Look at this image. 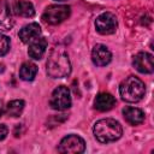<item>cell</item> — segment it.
Segmentation results:
<instances>
[{
  "mask_svg": "<svg viewBox=\"0 0 154 154\" xmlns=\"http://www.w3.org/2000/svg\"><path fill=\"white\" fill-rule=\"evenodd\" d=\"M51 107L57 111H65L71 106V96H70V90L65 85H59L57 87L51 96L49 100Z\"/></svg>",
  "mask_w": 154,
  "mask_h": 154,
  "instance_id": "5",
  "label": "cell"
},
{
  "mask_svg": "<svg viewBox=\"0 0 154 154\" xmlns=\"http://www.w3.org/2000/svg\"><path fill=\"white\" fill-rule=\"evenodd\" d=\"M1 114H2V102L0 101V117H1Z\"/></svg>",
  "mask_w": 154,
  "mask_h": 154,
  "instance_id": "20",
  "label": "cell"
},
{
  "mask_svg": "<svg viewBox=\"0 0 154 154\" xmlns=\"http://www.w3.org/2000/svg\"><path fill=\"white\" fill-rule=\"evenodd\" d=\"M55 1H67V0H55Z\"/></svg>",
  "mask_w": 154,
  "mask_h": 154,
  "instance_id": "22",
  "label": "cell"
},
{
  "mask_svg": "<svg viewBox=\"0 0 154 154\" xmlns=\"http://www.w3.org/2000/svg\"><path fill=\"white\" fill-rule=\"evenodd\" d=\"M93 132L95 138L101 143H109L119 140L123 135V128L119 122L112 118L100 119L94 124Z\"/></svg>",
  "mask_w": 154,
  "mask_h": 154,
  "instance_id": "2",
  "label": "cell"
},
{
  "mask_svg": "<svg viewBox=\"0 0 154 154\" xmlns=\"http://www.w3.org/2000/svg\"><path fill=\"white\" fill-rule=\"evenodd\" d=\"M24 106H25V103L23 100H12L7 103L5 112L10 117H18L23 112Z\"/></svg>",
  "mask_w": 154,
  "mask_h": 154,
  "instance_id": "16",
  "label": "cell"
},
{
  "mask_svg": "<svg viewBox=\"0 0 154 154\" xmlns=\"http://www.w3.org/2000/svg\"><path fill=\"white\" fill-rule=\"evenodd\" d=\"M0 7H1V2H0Z\"/></svg>",
  "mask_w": 154,
  "mask_h": 154,
  "instance_id": "23",
  "label": "cell"
},
{
  "mask_svg": "<svg viewBox=\"0 0 154 154\" xmlns=\"http://www.w3.org/2000/svg\"><path fill=\"white\" fill-rule=\"evenodd\" d=\"M123 116L130 125H138L144 120V113L136 107H125L123 109Z\"/></svg>",
  "mask_w": 154,
  "mask_h": 154,
  "instance_id": "13",
  "label": "cell"
},
{
  "mask_svg": "<svg viewBox=\"0 0 154 154\" xmlns=\"http://www.w3.org/2000/svg\"><path fill=\"white\" fill-rule=\"evenodd\" d=\"M120 96L126 102H138L143 99L146 93L144 83L136 76L126 77L119 87Z\"/></svg>",
  "mask_w": 154,
  "mask_h": 154,
  "instance_id": "3",
  "label": "cell"
},
{
  "mask_svg": "<svg viewBox=\"0 0 154 154\" xmlns=\"http://www.w3.org/2000/svg\"><path fill=\"white\" fill-rule=\"evenodd\" d=\"M70 16V6L66 5H51L48 6L43 14H42V19L52 25H57L61 22H64L65 19H67Z\"/></svg>",
  "mask_w": 154,
  "mask_h": 154,
  "instance_id": "4",
  "label": "cell"
},
{
  "mask_svg": "<svg viewBox=\"0 0 154 154\" xmlns=\"http://www.w3.org/2000/svg\"><path fill=\"white\" fill-rule=\"evenodd\" d=\"M14 12L20 16V17H25V18H29V17H32L35 14V8H34V5L30 2V1H26V0H19L14 4V7H13Z\"/></svg>",
  "mask_w": 154,
  "mask_h": 154,
  "instance_id": "14",
  "label": "cell"
},
{
  "mask_svg": "<svg viewBox=\"0 0 154 154\" xmlns=\"http://www.w3.org/2000/svg\"><path fill=\"white\" fill-rule=\"evenodd\" d=\"M114 105H116V99L109 93H100L94 100V107L101 112L112 109Z\"/></svg>",
  "mask_w": 154,
  "mask_h": 154,
  "instance_id": "12",
  "label": "cell"
},
{
  "mask_svg": "<svg viewBox=\"0 0 154 154\" xmlns=\"http://www.w3.org/2000/svg\"><path fill=\"white\" fill-rule=\"evenodd\" d=\"M40 34H41V26L37 23H30V24L23 26L19 30L18 36L22 40V42L30 43L32 40H35L36 37H38Z\"/></svg>",
  "mask_w": 154,
  "mask_h": 154,
  "instance_id": "11",
  "label": "cell"
},
{
  "mask_svg": "<svg viewBox=\"0 0 154 154\" xmlns=\"http://www.w3.org/2000/svg\"><path fill=\"white\" fill-rule=\"evenodd\" d=\"M91 59L96 66H105L111 61L112 53L105 45H96L93 48Z\"/></svg>",
  "mask_w": 154,
  "mask_h": 154,
  "instance_id": "9",
  "label": "cell"
},
{
  "mask_svg": "<svg viewBox=\"0 0 154 154\" xmlns=\"http://www.w3.org/2000/svg\"><path fill=\"white\" fill-rule=\"evenodd\" d=\"M135 69L141 73H152L154 71L153 55L147 52H140L134 57L132 61Z\"/></svg>",
  "mask_w": 154,
  "mask_h": 154,
  "instance_id": "8",
  "label": "cell"
},
{
  "mask_svg": "<svg viewBox=\"0 0 154 154\" xmlns=\"http://www.w3.org/2000/svg\"><path fill=\"white\" fill-rule=\"evenodd\" d=\"M13 19L11 17V13L7 8V6L5 7H0V30L6 31L10 30L13 25Z\"/></svg>",
  "mask_w": 154,
  "mask_h": 154,
  "instance_id": "17",
  "label": "cell"
},
{
  "mask_svg": "<svg viewBox=\"0 0 154 154\" xmlns=\"http://www.w3.org/2000/svg\"><path fill=\"white\" fill-rule=\"evenodd\" d=\"M46 48H47V40L45 37H36L30 42L28 54L30 58L35 60H40L45 55Z\"/></svg>",
  "mask_w": 154,
  "mask_h": 154,
  "instance_id": "10",
  "label": "cell"
},
{
  "mask_svg": "<svg viewBox=\"0 0 154 154\" xmlns=\"http://www.w3.org/2000/svg\"><path fill=\"white\" fill-rule=\"evenodd\" d=\"M84 149H85V142L82 137L77 135H67L60 141L59 147H58L59 153L78 154V153H83Z\"/></svg>",
  "mask_w": 154,
  "mask_h": 154,
  "instance_id": "6",
  "label": "cell"
},
{
  "mask_svg": "<svg viewBox=\"0 0 154 154\" xmlns=\"http://www.w3.org/2000/svg\"><path fill=\"white\" fill-rule=\"evenodd\" d=\"M2 71H4V65L1 64V65H0V72H2Z\"/></svg>",
  "mask_w": 154,
  "mask_h": 154,
  "instance_id": "21",
  "label": "cell"
},
{
  "mask_svg": "<svg viewBox=\"0 0 154 154\" xmlns=\"http://www.w3.org/2000/svg\"><path fill=\"white\" fill-rule=\"evenodd\" d=\"M117 26H118L117 18L111 12L101 13L95 19V28H96L97 32H100L102 35H109V34L116 32Z\"/></svg>",
  "mask_w": 154,
  "mask_h": 154,
  "instance_id": "7",
  "label": "cell"
},
{
  "mask_svg": "<svg viewBox=\"0 0 154 154\" xmlns=\"http://www.w3.org/2000/svg\"><path fill=\"white\" fill-rule=\"evenodd\" d=\"M10 49V38L6 35L0 34V57L5 55Z\"/></svg>",
  "mask_w": 154,
  "mask_h": 154,
  "instance_id": "18",
  "label": "cell"
},
{
  "mask_svg": "<svg viewBox=\"0 0 154 154\" xmlns=\"http://www.w3.org/2000/svg\"><path fill=\"white\" fill-rule=\"evenodd\" d=\"M36 73H37V66L30 61L23 63L19 69V77L23 81H32L36 77Z\"/></svg>",
  "mask_w": 154,
  "mask_h": 154,
  "instance_id": "15",
  "label": "cell"
},
{
  "mask_svg": "<svg viewBox=\"0 0 154 154\" xmlns=\"http://www.w3.org/2000/svg\"><path fill=\"white\" fill-rule=\"evenodd\" d=\"M47 73L52 78H64L71 72V63L63 47H54L47 59Z\"/></svg>",
  "mask_w": 154,
  "mask_h": 154,
  "instance_id": "1",
  "label": "cell"
},
{
  "mask_svg": "<svg viewBox=\"0 0 154 154\" xmlns=\"http://www.w3.org/2000/svg\"><path fill=\"white\" fill-rule=\"evenodd\" d=\"M7 134H8V129H7V126L4 125V124H0V141L4 140V138L7 136Z\"/></svg>",
  "mask_w": 154,
  "mask_h": 154,
  "instance_id": "19",
  "label": "cell"
}]
</instances>
